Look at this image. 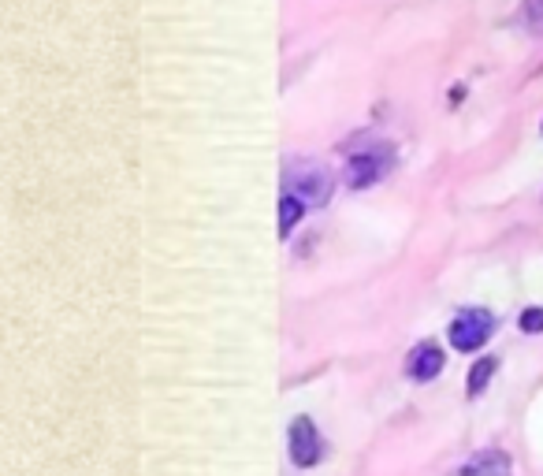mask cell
Listing matches in <instances>:
<instances>
[{"mask_svg": "<svg viewBox=\"0 0 543 476\" xmlns=\"http://www.w3.org/2000/svg\"><path fill=\"white\" fill-rule=\"evenodd\" d=\"M495 369H499V361H495V357H477V365H473L469 376H465V391H469V398H477V395L488 391Z\"/></svg>", "mask_w": 543, "mask_h": 476, "instance_id": "ba28073f", "label": "cell"}, {"mask_svg": "<svg viewBox=\"0 0 543 476\" xmlns=\"http://www.w3.org/2000/svg\"><path fill=\"white\" fill-rule=\"evenodd\" d=\"M283 186H287L291 194H298L309 209H324L335 194V175L328 172L324 164H317V160H298V164L287 168Z\"/></svg>", "mask_w": 543, "mask_h": 476, "instance_id": "6da1fadb", "label": "cell"}, {"mask_svg": "<svg viewBox=\"0 0 543 476\" xmlns=\"http://www.w3.org/2000/svg\"><path fill=\"white\" fill-rule=\"evenodd\" d=\"M540 131H543V127H540Z\"/></svg>", "mask_w": 543, "mask_h": 476, "instance_id": "8fae6325", "label": "cell"}, {"mask_svg": "<svg viewBox=\"0 0 543 476\" xmlns=\"http://www.w3.org/2000/svg\"><path fill=\"white\" fill-rule=\"evenodd\" d=\"M305 205L298 194H291V190H283V198H279V238H291V231L298 224H302V216H305Z\"/></svg>", "mask_w": 543, "mask_h": 476, "instance_id": "52a82bcc", "label": "cell"}, {"mask_svg": "<svg viewBox=\"0 0 543 476\" xmlns=\"http://www.w3.org/2000/svg\"><path fill=\"white\" fill-rule=\"evenodd\" d=\"M462 476H514V462L506 450H480L477 458H469Z\"/></svg>", "mask_w": 543, "mask_h": 476, "instance_id": "8992f818", "label": "cell"}, {"mask_svg": "<svg viewBox=\"0 0 543 476\" xmlns=\"http://www.w3.org/2000/svg\"><path fill=\"white\" fill-rule=\"evenodd\" d=\"M525 23H543V0H525Z\"/></svg>", "mask_w": 543, "mask_h": 476, "instance_id": "30bf717a", "label": "cell"}, {"mask_svg": "<svg viewBox=\"0 0 543 476\" xmlns=\"http://www.w3.org/2000/svg\"><path fill=\"white\" fill-rule=\"evenodd\" d=\"M439 372H443V350L436 343H421L417 350H410V357H406V376L410 380L428 384V380H436Z\"/></svg>", "mask_w": 543, "mask_h": 476, "instance_id": "5b68a950", "label": "cell"}, {"mask_svg": "<svg viewBox=\"0 0 543 476\" xmlns=\"http://www.w3.org/2000/svg\"><path fill=\"white\" fill-rule=\"evenodd\" d=\"M517 328L525 331V335H543V309L540 305H529V309L517 317Z\"/></svg>", "mask_w": 543, "mask_h": 476, "instance_id": "9c48e42d", "label": "cell"}, {"mask_svg": "<svg viewBox=\"0 0 543 476\" xmlns=\"http://www.w3.org/2000/svg\"><path fill=\"white\" fill-rule=\"evenodd\" d=\"M391 172V153L387 149H365L346 160V183L354 190H369L372 183H380Z\"/></svg>", "mask_w": 543, "mask_h": 476, "instance_id": "277c9868", "label": "cell"}, {"mask_svg": "<svg viewBox=\"0 0 543 476\" xmlns=\"http://www.w3.org/2000/svg\"><path fill=\"white\" fill-rule=\"evenodd\" d=\"M287 450H291V462L298 469H313L324 458V439H320L317 424L309 417H294L287 428Z\"/></svg>", "mask_w": 543, "mask_h": 476, "instance_id": "3957f363", "label": "cell"}, {"mask_svg": "<svg viewBox=\"0 0 543 476\" xmlns=\"http://www.w3.org/2000/svg\"><path fill=\"white\" fill-rule=\"evenodd\" d=\"M491 331H495V320H491L488 309H462V313L451 320L447 339H451L454 350H462V354H477L480 346L491 339Z\"/></svg>", "mask_w": 543, "mask_h": 476, "instance_id": "7a4b0ae2", "label": "cell"}]
</instances>
